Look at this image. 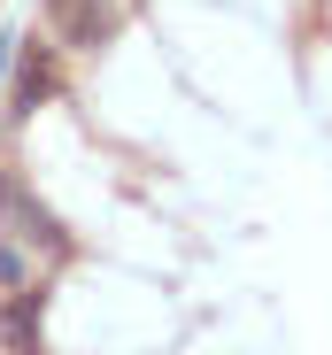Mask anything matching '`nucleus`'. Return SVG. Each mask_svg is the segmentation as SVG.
I'll list each match as a JSON object with an SVG mask.
<instances>
[{"label": "nucleus", "instance_id": "5", "mask_svg": "<svg viewBox=\"0 0 332 355\" xmlns=\"http://www.w3.org/2000/svg\"><path fill=\"white\" fill-rule=\"evenodd\" d=\"M0 286H8V293H24V286H31V255L8 240V232H0Z\"/></svg>", "mask_w": 332, "mask_h": 355}, {"label": "nucleus", "instance_id": "2", "mask_svg": "<svg viewBox=\"0 0 332 355\" xmlns=\"http://www.w3.org/2000/svg\"><path fill=\"white\" fill-rule=\"evenodd\" d=\"M46 24H54V39H62V46L93 54V46H108V39H116L124 0H46Z\"/></svg>", "mask_w": 332, "mask_h": 355}, {"label": "nucleus", "instance_id": "1", "mask_svg": "<svg viewBox=\"0 0 332 355\" xmlns=\"http://www.w3.org/2000/svg\"><path fill=\"white\" fill-rule=\"evenodd\" d=\"M0 232H8L16 248L31 240V248L46 255V270H62V263H70V232L54 224V216H46V209L31 201V186H16V178H8V186H0Z\"/></svg>", "mask_w": 332, "mask_h": 355}, {"label": "nucleus", "instance_id": "3", "mask_svg": "<svg viewBox=\"0 0 332 355\" xmlns=\"http://www.w3.org/2000/svg\"><path fill=\"white\" fill-rule=\"evenodd\" d=\"M54 85H62L54 54L46 46H16V116H31L39 101H54Z\"/></svg>", "mask_w": 332, "mask_h": 355}, {"label": "nucleus", "instance_id": "4", "mask_svg": "<svg viewBox=\"0 0 332 355\" xmlns=\"http://www.w3.org/2000/svg\"><path fill=\"white\" fill-rule=\"evenodd\" d=\"M0 332H8V347H16V355H31V347H39V286L8 293V309H0Z\"/></svg>", "mask_w": 332, "mask_h": 355}, {"label": "nucleus", "instance_id": "6", "mask_svg": "<svg viewBox=\"0 0 332 355\" xmlns=\"http://www.w3.org/2000/svg\"><path fill=\"white\" fill-rule=\"evenodd\" d=\"M8 62H16V39L0 31V85H8Z\"/></svg>", "mask_w": 332, "mask_h": 355}]
</instances>
